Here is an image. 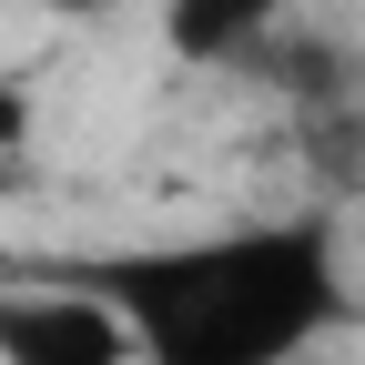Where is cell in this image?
<instances>
[{
  "label": "cell",
  "mask_w": 365,
  "mask_h": 365,
  "mask_svg": "<svg viewBox=\"0 0 365 365\" xmlns=\"http://www.w3.org/2000/svg\"><path fill=\"white\" fill-rule=\"evenodd\" d=\"M284 11H294V0H173L163 41H173V61L213 71V61H254L264 41L284 31Z\"/></svg>",
  "instance_id": "3"
},
{
  "label": "cell",
  "mask_w": 365,
  "mask_h": 365,
  "mask_svg": "<svg viewBox=\"0 0 365 365\" xmlns=\"http://www.w3.org/2000/svg\"><path fill=\"white\" fill-rule=\"evenodd\" d=\"M0 365H132V335L102 294L41 264V284H0Z\"/></svg>",
  "instance_id": "2"
},
{
  "label": "cell",
  "mask_w": 365,
  "mask_h": 365,
  "mask_svg": "<svg viewBox=\"0 0 365 365\" xmlns=\"http://www.w3.org/2000/svg\"><path fill=\"white\" fill-rule=\"evenodd\" d=\"M41 11H61V21H102L112 0H41Z\"/></svg>",
  "instance_id": "4"
},
{
  "label": "cell",
  "mask_w": 365,
  "mask_h": 365,
  "mask_svg": "<svg viewBox=\"0 0 365 365\" xmlns=\"http://www.w3.org/2000/svg\"><path fill=\"white\" fill-rule=\"evenodd\" d=\"M51 274L122 314L132 365H294L345 314L325 213L234 223V234H193V244H132Z\"/></svg>",
  "instance_id": "1"
}]
</instances>
